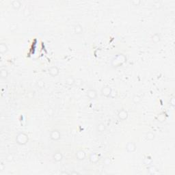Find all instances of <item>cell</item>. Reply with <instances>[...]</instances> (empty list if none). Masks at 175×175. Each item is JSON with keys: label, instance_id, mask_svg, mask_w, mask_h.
I'll list each match as a JSON object with an SVG mask.
<instances>
[{"label": "cell", "instance_id": "cell-1", "mask_svg": "<svg viewBox=\"0 0 175 175\" xmlns=\"http://www.w3.org/2000/svg\"><path fill=\"white\" fill-rule=\"evenodd\" d=\"M28 135L25 133H20L17 135V136L16 137V143L20 145H25L28 142Z\"/></svg>", "mask_w": 175, "mask_h": 175}, {"label": "cell", "instance_id": "cell-2", "mask_svg": "<svg viewBox=\"0 0 175 175\" xmlns=\"http://www.w3.org/2000/svg\"><path fill=\"white\" fill-rule=\"evenodd\" d=\"M112 88L110 86L108 85H106V86H103L101 89V94L106 97H109L112 94Z\"/></svg>", "mask_w": 175, "mask_h": 175}, {"label": "cell", "instance_id": "cell-3", "mask_svg": "<svg viewBox=\"0 0 175 175\" xmlns=\"http://www.w3.org/2000/svg\"><path fill=\"white\" fill-rule=\"evenodd\" d=\"M60 132L58 130H56H56H53L50 133V138L52 140H54V141L59 140V139H60Z\"/></svg>", "mask_w": 175, "mask_h": 175}, {"label": "cell", "instance_id": "cell-4", "mask_svg": "<svg viewBox=\"0 0 175 175\" xmlns=\"http://www.w3.org/2000/svg\"><path fill=\"white\" fill-rule=\"evenodd\" d=\"M118 117L121 120H125L128 118V112L124 109H121L118 113Z\"/></svg>", "mask_w": 175, "mask_h": 175}, {"label": "cell", "instance_id": "cell-5", "mask_svg": "<svg viewBox=\"0 0 175 175\" xmlns=\"http://www.w3.org/2000/svg\"><path fill=\"white\" fill-rule=\"evenodd\" d=\"M136 148H137L136 145L133 142H129L126 144V150H127L129 153H133L136 150Z\"/></svg>", "mask_w": 175, "mask_h": 175}, {"label": "cell", "instance_id": "cell-6", "mask_svg": "<svg viewBox=\"0 0 175 175\" xmlns=\"http://www.w3.org/2000/svg\"><path fill=\"white\" fill-rule=\"evenodd\" d=\"M60 73V69L57 67L56 66H53L49 68V73L52 77H56L59 75Z\"/></svg>", "mask_w": 175, "mask_h": 175}, {"label": "cell", "instance_id": "cell-7", "mask_svg": "<svg viewBox=\"0 0 175 175\" xmlns=\"http://www.w3.org/2000/svg\"><path fill=\"white\" fill-rule=\"evenodd\" d=\"M87 96L90 99H95L97 97V92L94 89H89L87 91Z\"/></svg>", "mask_w": 175, "mask_h": 175}, {"label": "cell", "instance_id": "cell-8", "mask_svg": "<svg viewBox=\"0 0 175 175\" xmlns=\"http://www.w3.org/2000/svg\"><path fill=\"white\" fill-rule=\"evenodd\" d=\"M62 153L60 152V151H57L56 153H54V155H53V159H54V161H56V162H61L62 160Z\"/></svg>", "mask_w": 175, "mask_h": 175}, {"label": "cell", "instance_id": "cell-9", "mask_svg": "<svg viewBox=\"0 0 175 175\" xmlns=\"http://www.w3.org/2000/svg\"><path fill=\"white\" fill-rule=\"evenodd\" d=\"M75 156L78 160H83L85 158V153L83 150H79L76 152Z\"/></svg>", "mask_w": 175, "mask_h": 175}, {"label": "cell", "instance_id": "cell-10", "mask_svg": "<svg viewBox=\"0 0 175 175\" xmlns=\"http://www.w3.org/2000/svg\"><path fill=\"white\" fill-rule=\"evenodd\" d=\"M11 5L14 9L19 10L21 6V2L19 0H13L11 2Z\"/></svg>", "mask_w": 175, "mask_h": 175}, {"label": "cell", "instance_id": "cell-11", "mask_svg": "<svg viewBox=\"0 0 175 175\" xmlns=\"http://www.w3.org/2000/svg\"><path fill=\"white\" fill-rule=\"evenodd\" d=\"M65 82L68 85L73 86L75 83V79L73 77V76H68L66 78Z\"/></svg>", "mask_w": 175, "mask_h": 175}, {"label": "cell", "instance_id": "cell-12", "mask_svg": "<svg viewBox=\"0 0 175 175\" xmlns=\"http://www.w3.org/2000/svg\"><path fill=\"white\" fill-rule=\"evenodd\" d=\"M97 129L99 133H103L106 130V126L103 123H100L97 126Z\"/></svg>", "mask_w": 175, "mask_h": 175}, {"label": "cell", "instance_id": "cell-13", "mask_svg": "<svg viewBox=\"0 0 175 175\" xmlns=\"http://www.w3.org/2000/svg\"><path fill=\"white\" fill-rule=\"evenodd\" d=\"M90 162H92V163H93V164H96V163H97V162H99V155H97L96 153H93V154H92V155H90Z\"/></svg>", "mask_w": 175, "mask_h": 175}, {"label": "cell", "instance_id": "cell-14", "mask_svg": "<svg viewBox=\"0 0 175 175\" xmlns=\"http://www.w3.org/2000/svg\"><path fill=\"white\" fill-rule=\"evenodd\" d=\"M8 51V47L6 45V43H2L0 44V53L1 54H5Z\"/></svg>", "mask_w": 175, "mask_h": 175}, {"label": "cell", "instance_id": "cell-15", "mask_svg": "<svg viewBox=\"0 0 175 175\" xmlns=\"http://www.w3.org/2000/svg\"><path fill=\"white\" fill-rule=\"evenodd\" d=\"M0 76H1V78L4 79H6L8 76V70L6 69V68H2L1 69V71H0Z\"/></svg>", "mask_w": 175, "mask_h": 175}, {"label": "cell", "instance_id": "cell-16", "mask_svg": "<svg viewBox=\"0 0 175 175\" xmlns=\"http://www.w3.org/2000/svg\"><path fill=\"white\" fill-rule=\"evenodd\" d=\"M161 40V36L159 34H155L152 37V41L155 43H157L158 42H160Z\"/></svg>", "mask_w": 175, "mask_h": 175}, {"label": "cell", "instance_id": "cell-17", "mask_svg": "<svg viewBox=\"0 0 175 175\" xmlns=\"http://www.w3.org/2000/svg\"><path fill=\"white\" fill-rule=\"evenodd\" d=\"M82 31H83V28L81 27V25L78 24V25H77L76 26H75V32L76 34H81Z\"/></svg>", "mask_w": 175, "mask_h": 175}, {"label": "cell", "instance_id": "cell-18", "mask_svg": "<svg viewBox=\"0 0 175 175\" xmlns=\"http://www.w3.org/2000/svg\"><path fill=\"white\" fill-rule=\"evenodd\" d=\"M146 137H147V139H149V140H152V139H154V137H155V134L153 133L152 132H149L146 135Z\"/></svg>", "mask_w": 175, "mask_h": 175}, {"label": "cell", "instance_id": "cell-19", "mask_svg": "<svg viewBox=\"0 0 175 175\" xmlns=\"http://www.w3.org/2000/svg\"><path fill=\"white\" fill-rule=\"evenodd\" d=\"M133 101H134L135 103H138L141 101V98L138 95H135L134 97H133Z\"/></svg>", "mask_w": 175, "mask_h": 175}]
</instances>
